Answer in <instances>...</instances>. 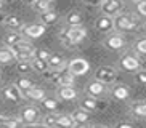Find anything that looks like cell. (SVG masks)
I'll return each mask as SVG.
<instances>
[{
  "label": "cell",
  "instance_id": "22",
  "mask_svg": "<svg viewBox=\"0 0 146 128\" xmlns=\"http://www.w3.org/2000/svg\"><path fill=\"white\" fill-rule=\"evenodd\" d=\"M76 125L72 115H68V114H60L58 120H56V128H72Z\"/></svg>",
  "mask_w": 146,
  "mask_h": 128
},
{
  "label": "cell",
  "instance_id": "48",
  "mask_svg": "<svg viewBox=\"0 0 146 128\" xmlns=\"http://www.w3.org/2000/svg\"><path fill=\"white\" fill-rule=\"evenodd\" d=\"M143 26H145V30H146V21H145V24H143Z\"/></svg>",
  "mask_w": 146,
  "mask_h": 128
},
{
  "label": "cell",
  "instance_id": "5",
  "mask_svg": "<svg viewBox=\"0 0 146 128\" xmlns=\"http://www.w3.org/2000/svg\"><path fill=\"white\" fill-rule=\"evenodd\" d=\"M100 8H101L104 16L116 18L124 10V2H120V0H104V2H101Z\"/></svg>",
  "mask_w": 146,
  "mask_h": 128
},
{
  "label": "cell",
  "instance_id": "19",
  "mask_svg": "<svg viewBox=\"0 0 146 128\" xmlns=\"http://www.w3.org/2000/svg\"><path fill=\"white\" fill-rule=\"evenodd\" d=\"M24 96L32 99V101H43V99L47 98V96H45V90L40 88V86H32L29 91L24 93Z\"/></svg>",
  "mask_w": 146,
  "mask_h": 128
},
{
  "label": "cell",
  "instance_id": "1",
  "mask_svg": "<svg viewBox=\"0 0 146 128\" xmlns=\"http://www.w3.org/2000/svg\"><path fill=\"white\" fill-rule=\"evenodd\" d=\"M112 19H114V29L119 30V34H122V32H133V30L138 29V19L133 15L120 13V15H117Z\"/></svg>",
  "mask_w": 146,
  "mask_h": 128
},
{
  "label": "cell",
  "instance_id": "16",
  "mask_svg": "<svg viewBox=\"0 0 146 128\" xmlns=\"http://www.w3.org/2000/svg\"><path fill=\"white\" fill-rule=\"evenodd\" d=\"M3 24L7 26V27H10L11 32H18V30L23 29V26H24L21 22V19H19L18 16H15V15H7V16H5Z\"/></svg>",
  "mask_w": 146,
  "mask_h": 128
},
{
  "label": "cell",
  "instance_id": "18",
  "mask_svg": "<svg viewBox=\"0 0 146 128\" xmlns=\"http://www.w3.org/2000/svg\"><path fill=\"white\" fill-rule=\"evenodd\" d=\"M82 21H84V18L79 11H69L66 15V24L68 27H77V26H82Z\"/></svg>",
  "mask_w": 146,
  "mask_h": 128
},
{
  "label": "cell",
  "instance_id": "12",
  "mask_svg": "<svg viewBox=\"0 0 146 128\" xmlns=\"http://www.w3.org/2000/svg\"><path fill=\"white\" fill-rule=\"evenodd\" d=\"M95 27H96V30H100V32H111V30L114 29V19L109 18V16L101 15V16L96 18Z\"/></svg>",
  "mask_w": 146,
  "mask_h": 128
},
{
  "label": "cell",
  "instance_id": "27",
  "mask_svg": "<svg viewBox=\"0 0 146 128\" xmlns=\"http://www.w3.org/2000/svg\"><path fill=\"white\" fill-rule=\"evenodd\" d=\"M71 115H72V119L76 123H87L88 119H90V112L84 111V109H76Z\"/></svg>",
  "mask_w": 146,
  "mask_h": 128
},
{
  "label": "cell",
  "instance_id": "43",
  "mask_svg": "<svg viewBox=\"0 0 146 128\" xmlns=\"http://www.w3.org/2000/svg\"><path fill=\"white\" fill-rule=\"evenodd\" d=\"M72 128H90V127H88L87 123H76Z\"/></svg>",
  "mask_w": 146,
  "mask_h": 128
},
{
  "label": "cell",
  "instance_id": "35",
  "mask_svg": "<svg viewBox=\"0 0 146 128\" xmlns=\"http://www.w3.org/2000/svg\"><path fill=\"white\" fill-rule=\"evenodd\" d=\"M21 127H23V122L19 119H16V117H8L7 119L5 128H21Z\"/></svg>",
  "mask_w": 146,
  "mask_h": 128
},
{
  "label": "cell",
  "instance_id": "6",
  "mask_svg": "<svg viewBox=\"0 0 146 128\" xmlns=\"http://www.w3.org/2000/svg\"><path fill=\"white\" fill-rule=\"evenodd\" d=\"M120 67L127 71V72H138L140 67H141V61L138 59L137 55H133V53H125L119 61Z\"/></svg>",
  "mask_w": 146,
  "mask_h": 128
},
{
  "label": "cell",
  "instance_id": "26",
  "mask_svg": "<svg viewBox=\"0 0 146 128\" xmlns=\"http://www.w3.org/2000/svg\"><path fill=\"white\" fill-rule=\"evenodd\" d=\"M15 85H16V88L19 90L23 94L26 93V91H29L32 86H35L34 83H32V80H29L27 77H19V79L16 80V83H15Z\"/></svg>",
  "mask_w": 146,
  "mask_h": 128
},
{
  "label": "cell",
  "instance_id": "39",
  "mask_svg": "<svg viewBox=\"0 0 146 128\" xmlns=\"http://www.w3.org/2000/svg\"><path fill=\"white\" fill-rule=\"evenodd\" d=\"M137 11H138V15L146 16V0H143V2H137Z\"/></svg>",
  "mask_w": 146,
  "mask_h": 128
},
{
  "label": "cell",
  "instance_id": "34",
  "mask_svg": "<svg viewBox=\"0 0 146 128\" xmlns=\"http://www.w3.org/2000/svg\"><path fill=\"white\" fill-rule=\"evenodd\" d=\"M50 56H52V53H50L48 50H45V48H40V50H35L34 58H37V59H42V61H47V63H48Z\"/></svg>",
  "mask_w": 146,
  "mask_h": 128
},
{
  "label": "cell",
  "instance_id": "23",
  "mask_svg": "<svg viewBox=\"0 0 146 128\" xmlns=\"http://www.w3.org/2000/svg\"><path fill=\"white\" fill-rule=\"evenodd\" d=\"M130 112L137 117H146V101H137L130 104Z\"/></svg>",
  "mask_w": 146,
  "mask_h": 128
},
{
  "label": "cell",
  "instance_id": "21",
  "mask_svg": "<svg viewBox=\"0 0 146 128\" xmlns=\"http://www.w3.org/2000/svg\"><path fill=\"white\" fill-rule=\"evenodd\" d=\"M23 40H24V38H23V35L19 34V32H8L3 38V43L7 45V48H11V47H15V45H18V43H21Z\"/></svg>",
  "mask_w": 146,
  "mask_h": 128
},
{
  "label": "cell",
  "instance_id": "45",
  "mask_svg": "<svg viewBox=\"0 0 146 128\" xmlns=\"http://www.w3.org/2000/svg\"><path fill=\"white\" fill-rule=\"evenodd\" d=\"M90 128H108V127H104V125H93V127H90Z\"/></svg>",
  "mask_w": 146,
  "mask_h": 128
},
{
  "label": "cell",
  "instance_id": "3",
  "mask_svg": "<svg viewBox=\"0 0 146 128\" xmlns=\"http://www.w3.org/2000/svg\"><path fill=\"white\" fill-rule=\"evenodd\" d=\"M63 37V43L66 47H72L80 43L84 38L87 37V29L84 26H77V27H68V29L61 34Z\"/></svg>",
  "mask_w": 146,
  "mask_h": 128
},
{
  "label": "cell",
  "instance_id": "7",
  "mask_svg": "<svg viewBox=\"0 0 146 128\" xmlns=\"http://www.w3.org/2000/svg\"><path fill=\"white\" fill-rule=\"evenodd\" d=\"M39 119H40V112L35 106H26V107H23L21 112H19V120L24 125L39 123Z\"/></svg>",
  "mask_w": 146,
  "mask_h": 128
},
{
  "label": "cell",
  "instance_id": "44",
  "mask_svg": "<svg viewBox=\"0 0 146 128\" xmlns=\"http://www.w3.org/2000/svg\"><path fill=\"white\" fill-rule=\"evenodd\" d=\"M141 69L146 72V59H143V61H141Z\"/></svg>",
  "mask_w": 146,
  "mask_h": 128
},
{
  "label": "cell",
  "instance_id": "42",
  "mask_svg": "<svg viewBox=\"0 0 146 128\" xmlns=\"http://www.w3.org/2000/svg\"><path fill=\"white\" fill-rule=\"evenodd\" d=\"M7 119H8V117L0 115V128H5V125H7Z\"/></svg>",
  "mask_w": 146,
  "mask_h": 128
},
{
  "label": "cell",
  "instance_id": "17",
  "mask_svg": "<svg viewBox=\"0 0 146 128\" xmlns=\"http://www.w3.org/2000/svg\"><path fill=\"white\" fill-rule=\"evenodd\" d=\"M58 96H60V99H64V101H72L77 98V90L74 86H60Z\"/></svg>",
  "mask_w": 146,
  "mask_h": 128
},
{
  "label": "cell",
  "instance_id": "38",
  "mask_svg": "<svg viewBox=\"0 0 146 128\" xmlns=\"http://www.w3.org/2000/svg\"><path fill=\"white\" fill-rule=\"evenodd\" d=\"M135 80L138 83H141V85H146V72L145 71H138L137 75H135Z\"/></svg>",
  "mask_w": 146,
  "mask_h": 128
},
{
  "label": "cell",
  "instance_id": "40",
  "mask_svg": "<svg viewBox=\"0 0 146 128\" xmlns=\"http://www.w3.org/2000/svg\"><path fill=\"white\" fill-rule=\"evenodd\" d=\"M116 128H133V125L129 123V122H119L116 125Z\"/></svg>",
  "mask_w": 146,
  "mask_h": 128
},
{
  "label": "cell",
  "instance_id": "15",
  "mask_svg": "<svg viewBox=\"0 0 146 128\" xmlns=\"http://www.w3.org/2000/svg\"><path fill=\"white\" fill-rule=\"evenodd\" d=\"M64 66H66V61H64V58H63V55L55 53V55L50 56V59H48V67L52 69V71H63Z\"/></svg>",
  "mask_w": 146,
  "mask_h": 128
},
{
  "label": "cell",
  "instance_id": "9",
  "mask_svg": "<svg viewBox=\"0 0 146 128\" xmlns=\"http://www.w3.org/2000/svg\"><path fill=\"white\" fill-rule=\"evenodd\" d=\"M45 34V26L42 22H35V24H26L23 26L21 35L27 38H39Z\"/></svg>",
  "mask_w": 146,
  "mask_h": 128
},
{
  "label": "cell",
  "instance_id": "46",
  "mask_svg": "<svg viewBox=\"0 0 146 128\" xmlns=\"http://www.w3.org/2000/svg\"><path fill=\"white\" fill-rule=\"evenodd\" d=\"M5 21V15H0V22H3Z\"/></svg>",
  "mask_w": 146,
  "mask_h": 128
},
{
  "label": "cell",
  "instance_id": "41",
  "mask_svg": "<svg viewBox=\"0 0 146 128\" xmlns=\"http://www.w3.org/2000/svg\"><path fill=\"white\" fill-rule=\"evenodd\" d=\"M23 128H47L43 123H34V125H24Z\"/></svg>",
  "mask_w": 146,
  "mask_h": 128
},
{
  "label": "cell",
  "instance_id": "25",
  "mask_svg": "<svg viewBox=\"0 0 146 128\" xmlns=\"http://www.w3.org/2000/svg\"><path fill=\"white\" fill-rule=\"evenodd\" d=\"M58 85L60 86H74V75L69 72L68 69H63V71H61Z\"/></svg>",
  "mask_w": 146,
  "mask_h": 128
},
{
  "label": "cell",
  "instance_id": "14",
  "mask_svg": "<svg viewBox=\"0 0 146 128\" xmlns=\"http://www.w3.org/2000/svg\"><path fill=\"white\" fill-rule=\"evenodd\" d=\"M111 94L116 99H119V101H125V99H129V96H130V88L127 85L119 83V85H116L111 90Z\"/></svg>",
  "mask_w": 146,
  "mask_h": 128
},
{
  "label": "cell",
  "instance_id": "28",
  "mask_svg": "<svg viewBox=\"0 0 146 128\" xmlns=\"http://www.w3.org/2000/svg\"><path fill=\"white\" fill-rule=\"evenodd\" d=\"M40 21H42L43 26H52L58 21V13L56 11H47V13H42L40 15Z\"/></svg>",
  "mask_w": 146,
  "mask_h": 128
},
{
  "label": "cell",
  "instance_id": "2",
  "mask_svg": "<svg viewBox=\"0 0 146 128\" xmlns=\"http://www.w3.org/2000/svg\"><path fill=\"white\" fill-rule=\"evenodd\" d=\"M10 50H11L15 59L18 63H31V61L34 59V55H35V48L29 42H26V40H23L21 43L11 47Z\"/></svg>",
  "mask_w": 146,
  "mask_h": 128
},
{
  "label": "cell",
  "instance_id": "13",
  "mask_svg": "<svg viewBox=\"0 0 146 128\" xmlns=\"http://www.w3.org/2000/svg\"><path fill=\"white\" fill-rule=\"evenodd\" d=\"M2 94H3V98H7L8 101H13V102H19L23 99V96H24V94L16 88V85L5 86V88L2 90Z\"/></svg>",
  "mask_w": 146,
  "mask_h": 128
},
{
  "label": "cell",
  "instance_id": "24",
  "mask_svg": "<svg viewBox=\"0 0 146 128\" xmlns=\"http://www.w3.org/2000/svg\"><path fill=\"white\" fill-rule=\"evenodd\" d=\"M100 107L98 101L95 98H90V96H85V98L80 101V109H84V111L87 112H92V111H96Z\"/></svg>",
  "mask_w": 146,
  "mask_h": 128
},
{
  "label": "cell",
  "instance_id": "29",
  "mask_svg": "<svg viewBox=\"0 0 146 128\" xmlns=\"http://www.w3.org/2000/svg\"><path fill=\"white\" fill-rule=\"evenodd\" d=\"M31 67L34 69L35 72H40V74H45L47 71H50V67H48V63H47V61L37 59V58H34V59L31 61Z\"/></svg>",
  "mask_w": 146,
  "mask_h": 128
},
{
  "label": "cell",
  "instance_id": "30",
  "mask_svg": "<svg viewBox=\"0 0 146 128\" xmlns=\"http://www.w3.org/2000/svg\"><path fill=\"white\" fill-rule=\"evenodd\" d=\"M15 56L10 48H0V66H7V64L13 63Z\"/></svg>",
  "mask_w": 146,
  "mask_h": 128
},
{
  "label": "cell",
  "instance_id": "8",
  "mask_svg": "<svg viewBox=\"0 0 146 128\" xmlns=\"http://www.w3.org/2000/svg\"><path fill=\"white\" fill-rule=\"evenodd\" d=\"M88 69H90V64H88L87 59H84V58H74V59H71L68 63V71L72 74L74 77L87 74Z\"/></svg>",
  "mask_w": 146,
  "mask_h": 128
},
{
  "label": "cell",
  "instance_id": "36",
  "mask_svg": "<svg viewBox=\"0 0 146 128\" xmlns=\"http://www.w3.org/2000/svg\"><path fill=\"white\" fill-rule=\"evenodd\" d=\"M60 75H61V71H47L45 72V77H47L48 80L55 82V83L60 82Z\"/></svg>",
  "mask_w": 146,
  "mask_h": 128
},
{
  "label": "cell",
  "instance_id": "32",
  "mask_svg": "<svg viewBox=\"0 0 146 128\" xmlns=\"http://www.w3.org/2000/svg\"><path fill=\"white\" fill-rule=\"evenodd\" d=\"M42 106L45 107V109H47V111H55L56 107H58V101H56L55 98H45L42 101Z\"/></svg>",
  "mask_w": 146,
  "mask_h": 128
},
{
  "label": "cell",
  "instance_id": "10",
  "mask_svg": "<svg viewBox=\"0 0 146 128\" xmlns=\"http://www.w3.org/2000/svg\"><path fill=\"white\" fill-rule=\"evenodd\" d=\"M104 47L109 48V50H112V51L122 50V48L125 47V37L122 34H119V32L111 34L109 37L106 38V40H104Z\"/></svg>",
  "mask_w": 146,
  "mask_h": 128
},
{
  "label": "cell",
  "instance_id": "49",
  "mask_svg": "<svg viewBox=\"0 0 146 128\" xmlns=\"http://www.w3.org/2000/svg\"><path fill=\"white\" fill-rule=\"evenodd\" d=\"M0 80H2V72H0Z\"/></svg>",
  "mask_w": 146,
  "mask_h": 128
},
{
  "label": "cell",
  "instance_id": "37",
  "mask_svg": "<svg viewBox=\"0 0 146 128\" xmlns=\"http://www.w3.org/2000/svg\"><path fill=\"white\" fill-rule=\"evenodd\" d=\"M31 69H32L31 67V63H18L16 64V71L19 74H27Z\"/></svg>",
  "mask_w": 146,
  "mask_h": 128
},
{
  "label": "cell",
  "instance_id": "33",
  "mask_svg": "<svg viewBox=\"0 0 146 128\" xmlns=\"http://www.w3.org/2000/svg\"><path fill=\"white\" fill-rule=\"evenodd\" d=\"M135 51L138 55H146V37L143 38H138L135 42Z\"/></svg>",
  "mask_w": 146,
  "mask_h": 128
},
{
  "label": "cell",
  "instance_id": "20",
  "mask_svg": "<svg viewBox=\"0 0 146 128\" xmlns=\"http://www.w3.org/2000/svg\"><path fill=\"white\" fill-rule=\"evenodd\" d=\"M31 7L35 10L37 13H47V11H52L53 8V2H48V0H35L31 3Z\"/></svg>",
  "mask_w": 146,
  "mask_h": 128
},
{
  "label": "cell",
  "instance_id": "50",
  "mask_svg": "<svg viewBox=\"0 0 146 128\" xmlns=\"http://www.w3.org/2000/svg\"><path fill=\"white\" fill-rule=\"evenodd\" d=\"M0 115H2V111H0Z\"/></svg>",
  "mask_w": 146,
  "mask_h": 128
},
{
  "label": "cell",
  "instance_id": "11",
  "mask_svg": "<svg viewBox=\"0 0 146 128\" xmlns=\"http://www.w3.org/2000/svg\"><path fill=\"white\" fill-rule=\"evenodd\" d=\"M85 91H87V96H90V98H95V99L101 98V96L106 94V85L101 83V82H98V80H92L87 85Z\"/></svg>",
  "mask_w": 146,
  "mask_h": 128
},
{
  "label": "cell",
  "instance_id": "4",
  "mask_svg": "<svg viewBox=\"0 0 146 128\" xmlns=\"http://www.w3.org/2000/svg\"><path fill=\"white\" fill-rule=\"evenodd\" d=\"M116 79H117V72H116V69L111 67V66H101V67H98L96 72H95V80L101 82L104 85L114 83Z\"/></svg>",
  "mask_w": 146,
  "mask_h": 128
},
{
  "label": "cell",
  "instance_id": "47",
  "mask_svg": "<svg viewBox=\"0 0 146 128\" xmlns=\"http://www.w3.org/2000/svg\"><path fill=\"white\" fill-rule=\"evenodd\" d=\"M3 8V2H0V10Z\"/></svg>",
  "mask_w": 146,
  "mask_h": 128
},
{
  "label": "cell",
  "instance_id": "31",
  "mask_svg": "<svg viewBox=\"0 0 146 128\" xmlns=\"http://www.w3.org/2000/svg\"><path fill=\"white\" fill-rule=\"evenodd\" d=\"M58 117H60V114H53V112L47 114L45 117H43V125H45L47 128L56 127V120H58Z\"/></svg>",
  "mask_w": 146,
  "mask_h": 128
}]
</instances>
